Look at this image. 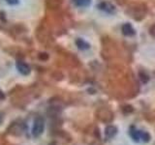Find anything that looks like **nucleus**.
Returning <instances> with one entry per match:
<instances>
[{
    "instance_id": "1",
    "label": "nucleus",
    "mask_w": 155,
    "mask_h": 145,
    "mask_svg": "<svg viewBox=\"0 0 155 145\" xmlns=\"http://www.w3.org/2000/svg\"><path fill=\"white\" fill-rule=\"evenodd\" d=\"M45 129V122L42 117H37L34 120V124L32 127V134L34 137H38L43 134Z\"/></svg>"
},
{
    "instance_id": "2",
    "label": "nucleus",
    "mask_w": 155,
    "mask_h": 145,
    "mask_svg": "<svg viewBox=\"0 0 155 145\" xmlns=\"http://www.w3.org/2000/svg\"><path fill=\"white\" fill-rule=\"evenodd\" d=\"M98 7L100 10L104 11L108 14H114L115 13V7L114 6L113 4L110 2H102L98 5Z\"/></svg>"
},
{
    "instance_id": "3",
    "label": "nucleus",
    "mask_w": 155,
    "mask_h": 145,
    "mask_svg": "<svg viewBox=\"0 0 155 145\" xmlns=\"http://www.w3.org/2000/svg\"><path fill=\"white\" fill-rule=\"evenodd\" d=\"M17 69L18 70V72H21L23 76H27L30 74V67H29L26 63L18 61L17 63Z\"/></svg>"
},
{
    "instance_id": "4",
    "label": "nucleus",
    "mask_w": 155,
    "mask_h": 145,
    "mask_svg": "<svg viewBox=\"0 0 155 145\" xmlns=\"http://www.w3.org/2000/svg\"><path fill=\"white\" fill-rule=\"evenodd\" d=\"M122 33L125 36H132L135 34V30L130 23H125L122 25Z\"/></svg>"
},
{
    "instance_id": "5",
    "label": "nucleus",
    "mask_w": 155,
    "mask_h": 145,
    "mask_svg": "<svg viewBox=\"0 0 155 145\" xmlns=\"http://www.w3.org/2000/svg\"><path fill=\"white\" fill-rule=\"evenodd\" d=\"M76 45H77L78 47H79V50H88L89 47H90L88 44H87L85 41L82 40V39H78V40L76 41Z\"/></svg>"
},
{
    "instance_id": "6",
    "label": "nucleus",
    "mask_w": 155,
    "mask_h": 145,
    "mask_svg": "<svg viewBox=\"0 0 155 145\" xmlns=\"http://www.w3.org/2000/svg\"><path fill=\"white\" fill-rule=\"evenodd\" d=\"M73 3H74L77 7H87L89 6L91 3V0H73Z\"/></svg>"
},
{
    "instance_id": "7",
    "label": "nucleus",
    "mask_w": 155,
    "mask_h": 145,
    "mask_svg": "<svg viewBox=\"0 0 155 145\" xmlns=\"http://www.w3.org/2000/svg\"><path fill=\"white\" fill-rule=\"evenodd\" d=\"M115 132H116V130H115V128H114V127H108L106 129V137H114V134H115Z\"/></svg>"
},
{
    "instance_id": "8",
    "label": "nucleus",
    "mask_w": 155,
    "mask_h": 145,
    "mask_svg": "<svg viewBox=\"0 0 155 145\" xmlns=\"http://www.w3.org/2000/svg\"><path fill=\"white\" fill-rule=\"evenodd\" d=\"M7 3H9L10 5H17V4H18V0H5Z\"/></svg>"
},
{
    "instance_id": "9",
    "label": "nucleus",
    "mask_w": 155,
    "mask_h": 145,
    "mask_svg": "<svg viewBox=\"0 0 155 145\" xmlns=\"http://www.w3.org/2000/svg\"><path fill=\"white\" fill-rule=\"evenodd\" d=\"M51 145H54V144H51Z\"/></svg>"
}]
</instances>
